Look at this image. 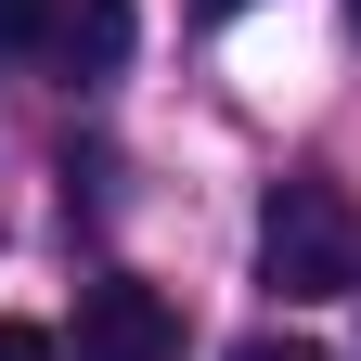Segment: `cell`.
<instances>
[{"label":"cell","mask_w":361,"mask_h":361,"mask_svg":"<svg viewBox=\"0 0 361 361\" xmlns=\"http://www.w3.org/2000/svg\"><path fill=\"white\" fill-rule=\"evenodd\" d=\"M258 284L297 297V310H323V297L361 284V207L336 180H271V207H258Z\"/></svg>","instance_id":"6da1fadb"},{"label":"cell","mask_w":361,"mask_h":361,"mask_svg":"<svg viewBox=\"0 0 361 361\" xmlns=\"http://www.w3.org/2000/svg\"><path fill=\"white\" fill-rule=\"evenodd\" d=\"M0 52H39L52 78H116L129 65V0H0Z\"/></svg>","instance_id":"7a4b0ae2"},{"label":"cell","mask_w":361,"mask_h":361,"mask_svg":"<svg viewBox=\"0 0 361 361\" xmlns=\"http://www.w3.org/2000/svg\"><path fill=\"white\" fill-rule=\"evenodd\" d=\"M168 348H180V310L142 284V271L78 284V348H65V361H168Z\"/></svg>","instance_id":"3957f363"},{"label":"cell","mask_w":361,"mask_h":361,"mask_svg":"<svg viewBox=\"0 0 361 361\" xmlns=\"http://www.w3.org/2000/svg\"><path fill=\"white\" fill-rule=\"evenodd\" d=\"M0 361H65V348L39 336V323H0Z\"/></svg>","instance_id":"277c9868"},{"label":"cell","mask_w":361,"mask_h":361,"mask_svg":"<svg viewBox=\"0 0 361 361\" xmlns=\"http://www.w3.org/2000/svg\"><path fill=\"white\" fill-rule=\"evenodd\" d=\"M233 361H323V348H310V336H245Z\"/></svg>","instance_id":"5b68a950"},{"label":"cell","mask_w":361,"mask_h":361,"mask_svg":"<svg viewBox=\"0 0 361 361\" xmlns=\"http://www.w3.org/2000/svg\"><path fill=\"white\" fill-rule=\"evenodd\" d=\"M207 13H245V0H207Z\"/></svg>","instance_id":"8992f818"},{"label":"cell","mask_w":361,"mask_h":361,"mask_svg":"<svg viewBox=\"0 0 361 361\" xmlns=\"http://www.w3.org/2000/svg\"><path fill=\"white\" fill-rule=\"evenodd\" d=\"M348 26H361V0H348Z\"/></svg>","instance_id":"52a82bcc"}]
</instances>
